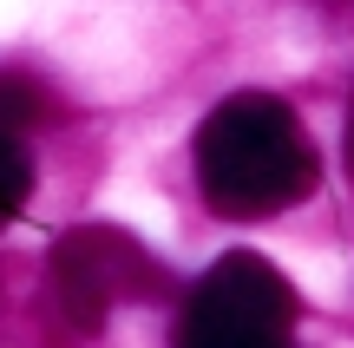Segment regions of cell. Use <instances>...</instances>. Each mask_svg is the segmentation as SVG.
<instances>
[{
  "mask_svg": "<svg viewBox=\"0 0 354 348\" xmlns=\"http://www.w3.org/2000/svg\"><path fill=\"white\" fill-rule=\"evenodd\" d=\"M165 289H171L165 263L118 223H73L53 244V302L79 336H99L112 322V309L151 302Z\"/></svg>",
  "mask_w": 354,
  "mask_h": 348,
  "instance_id": "3957f363",
  "label": "cell"
},
{
  "mask_svg": "<svg viewBox=\"0 0 354 348\" xmlns=\"http://www.w3.org/2000/svg\"><path fill=\"white\" fill-rule=\"evenodd\" d=\"M190 158H197L203 204L230 223L282 217L322 184L315 138L295 118V105L276 92H230L223 105H210Z\"/></svg>",
  "mask_w": 354,
  "mask_h": 348,
  "instance_id": "6da1fadb",
  "label": "cell"
},
{
  "mask_svg": "<svg viewBox=\"0 0 354 348\" xmlns=\"http://www.w3.org/2000/svg\"><path fill=\"white\" fill-rule=\"evenodd\" d=\"M348 178H354V105H348Z\"/></svg>",
  "mask_w": 354,
  "mask_h": 348,
  "instance_id": "8992f818",
  "label": "cell"
},
{
  "mask_svg": "<svg viewBox=\"0 0 354 348\" xmlns=\"http://www.w3.org/2000/svg\"><path fill=\"white\" fill-rule=\"evenodd\" d=\"M33 118H46V92H39L33 79H20V73H0V131L20 138Z\"/></svg>",
  "mask_w": 354,
  "mask_h": 348,
  "instance_id": "5b68a950",
  "label": "cell"
},
{
  "mask_svg": "<svg viewBox=\"0 0 354 348\" xmlns=\"http://www.w3.org/2000/svg\"><path fill=\"white\" fill-rule=\"evenodd\" d=\"M26 191H33V158L13 131H0V230L26 210Z\"/></svg>",
  "mask_w": 354,
  "mask_h": 348,
  "instance_id": "277c9868",
  "label": "cell"
},
{
  "mask_svg": "<svg viewBox=\"0 0 354 348\" xmlns=\"http://www.w3.org/2000/svg\"><path fill=\"white\" fill-rule=\"evenodd\" d=\"M295 283L256 250H230L190 283L171 348H295Z\"/></svg>",
  "mask_w": 354,
  "mask_h": 348,
  "instance_id": "7a4b0ae2",
  "label": "cell"
}]
</instances>
